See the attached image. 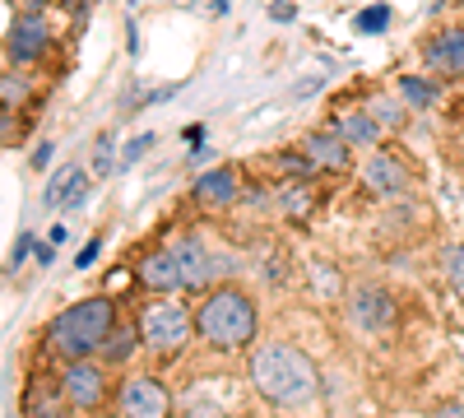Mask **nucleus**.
Wrapping results in <instances>:
<instances>
[{
  "instance_id": "nucleus-1",
  "label": "nucleus",
  "mask_w": 464,
  "mask_h": 418,
  "mask_svg": "<svg viewBox=\"0 0 464 418\" xmlns=\"http://www.w3.org/2000/svg\"><path fill=\"white\" fill-rule=\"evenodd\" d=\"M251 382L275 409H302L321 395V376L302 349L293 345H265L251 354Z\"/></svg>"
},
{
  "instance_id": "nucleus-2",
  "label": "nucleus",
  "mask_w": 464,
  "mask_h": 418,
  "mask_svg": "<svg viewBox=\"0 0 464 418\" xmlns=\"http://www.w3.org/2000/svg\"><path fill=\"white\" fill-rule=\"evenodd\" d=\"M111 330H116L111 297H84V302H74V307H65V312L52 321L47 345L56 349V358L80 363V358L102 354V345L111 339Z\"/></svg>"
},
{
  "instance_id": "nucleus-3",
  "label": "nucleus",
  "mask_w": 464,
  "mask_h": 418,
  "mask_svg": "<svg viewBox=\"0 0 464 418\" xmlns=\"http://www.w3.org/2000/svg\"><path fill=\"white\" fill-rule=\"evenodd\" d=\"M256 330H260V312L251 293L242 288H214L196 307V335L214 349H246L256 345Z\"/></svg>"
},
{
  "instance_id": "nucleus-4",
  "label": "nucleus",
  "mask_w": 464,
  "mask_h": 418,
  "mask_svg": "<svg viewBox=\"0 0 464 418\" xmlns=\"http://www.w3.org/2000/svg\"><path fill=\"white\" fill-rule=\"evenodd\" d=\"M190 335H196V312H186L172 297H159L140 312V339L153 354H177Z\"/></svg>"
},
{
  "instance_id": "nucleus-5",
  "label": "nucleus",
  "mask_w": 464,
  "mask_h": 418,
  "mask_svg": "<svg viewBox=\"0 0 464 418\" xmlns=\"http://www.w3.org/2000/svg\"><path fill=\"white\" fill-rule=\"evenodd\" d=\"M116 409L121 418H172V391L159 376H126L116 391Z\"/></svg>"
},
{
  "instance_id": "nucleus-6",
  "label": "nucleus",
  "mask_w": 464,
  "mask_h": 418,
  "mask_svg": "<svg viewBox=\"0 0 464 418\" xmlns=\"http://www.w3.org/2000/svg\"><path fill=\"white\" fill-rule=\"evenodd\" d=\"M348 321H353L362 335H385L395 326V297L376 288V284H358L348 293Z\"/></svg>"
},
{
  "instance_id": "nucleus-7",
  "label": "nucleus",
  "mask_w": 464,
  "mask_h": 418,
  "mask_svg": "<svg viewBox=\"0 0 464 418\" xmlns=\"http://www.w3.org/2000/svg\"><path fill=\"white\" fill-rule=\"evenodd\" d=\"M61 395H65V404H70V409L93 413V409L107 400V376H102V367H98V363H89V358L65 363V372H61Z\"/></svg>"
},
{
  "instance_id": "nucleus-8",
  "label": "nucleus",
  "mask_w": 464,
  "mask_h": 418,
  "mask_svg": "<svg viewBox=\"0 0 464 418\" xmlns=\"http://www.w3.org/2000/svg\"><path fill=\"white\" fill-rule=\"evenodd\" d=\"M47 43H52V33H47L43 15H19L10 24V33H5V56L14 65H28V61H37L47 52Z\"/></svg>"
},
{
  "instance_id": "nucleus-9",
  "label": "nucleus",
  "mask_w": 464,
  "mask_h": 418,
  "mask_svg": "<svg viewBox=\"0 0 464 418\" xmlns=\"http://www.w3.org/2000/svg\"><path fill=\"white\" fill-rule=\"evenodd\" d=\"M140 284L149 288V293H159V297H168V293H181L186 288V275H181V260H177V247H163V251H149L144 260H140Z\"/></svg>"
},
{
  "instance_id": "nucleus-10",
  "label": "nucleus",
  "mask_w": 464,
  "mask_h": 418,
  "mask_svg": "<svg viewBox=\"0 0 464 418\" xmlns=\"http://www.w3.org/2000/svg\"><path fill=\"white\" fill-rule=\"evenodd\" d=\"M422 61L428 70L446 74V80H464V28H446L422 43Z\"/></svg>"
},
{
  "instance_id": "nucleus-11",
  "label": "nucleus",
  "mask_w": 464,
  "mask_h": 418,
  "mask_svg": "<svg viewBox=\"0 0 464 418\" xmlns=\"http://www.w3.org/2000/svg\"><path fill=\"white\" fill-rule=\"evenodd\" d=\"M302 154L312 159L321 172H343L348 163H353V144H348L339 131H312L302 140Z\"/></svg>"
},
{
  "instance_id": "nucleus-12",
  "label": "nucleus",
  "mask_w": 464,
  "mask_h": 418,
  "mask_svg": "<svg viewBox=\"0 0 464 418\" xmlns=\"http://www.w3.org/2000/svg\"><path fill=\"white\" fill-rule=\"evenodd\" d=\"M362 186L376 191V196H404L409 191V168L391 154H372L362 163Z\"/></svg>"
},
{
  "instance_id": "nucleus-13",
  "label": "nucleus",
  "mask_w": 464,
  "mask_h": 418,
  "mask_svg": "<svg viewBox=\"0 0 464 418\" xmlns=\"http://www.w3.org/2000/svg\"><path fill=\"white\" fill-rule=\"evenodd\" d=\"M177 260H181V275H186V288H205V284H214V279L223 275V265L214 260V251H209L205 242H196V238H186V242H177Z\"/></svg>"
},
{
  "instance_id": "nucleus-14",
  "label": "nucleus",
  "mask_w": 464,
  "mask_h": 418,
  "mask_svg": "<svg viewBox=\"0 0 464 418\" xmlns=\"http://www.w3.org/2000/svg\"><path fill=\"white\" fill-rule=\"evenodd\" d=\"M84 196H89V172L84 168H61L47 186L52 209H74V205H84Z\"/></svg>"
},
{
  "instance_id": "nucleus-15",
  "label": "nucleus",
  "mask_w": 464,
  "mask_h": 418,
  "mask_svg": "<svg viewBox=\"0 0 464 418\" xmlns=\"http://www.w3.org/2000/svg\"><path fill=\"white\" fill-rule=\"evenodd\" d=\"M334 131L348 140V144H353V149H372L385 131H381V122L372 117V112L367 107H353V112H343V117L334 122Z\"/></svg>"
},
{
  "instance_id": "nucleus-16",
  "label": "nucleus",
  "mask_w": 464,
  "mask_h": 418,
  "mask_svg": "<svg viewBox=\"0 0 464 418\" xmlns=\"http://www.w3.org/2000/svg\"><path fill=\"white\" fill-rule=\"evenodd\" d=\"M196 200H205V205H232L237 200V177H232V168H209V172H200L196 177Z\"/></svg>"
},
{
  "instance_id": "nucleus-17",
  "label": "nucleus",
  "mask_w": 464,
  "mask_h": 418,
  "mask_svg": "<svg viewBox=\"0 0 464 418\" xmlns=\"http://www.w3.org/2000/svg\"><path fill=\"white\" fill-rule=\"evenodd\" d=\"M400 98H404L409 107H432V102L441 98V89H437L432 80H422V74H404V80H400Z\"/></svg>"
},
{
  "instance_id": "nucleus-18",
  "label": "nucleus",
  "mask_w": 464,
  "mask_h": 418,
  "mask_svg": "<svg viewBox=\"0 0 464 418\" xmlns=\"http://www.w3.org/2000/svg\"><path fill=\"white\" fill-rule=\"evenodd\" d=\"M135 330L130 326H116L111 330V339H107V345H102V363H126L130 358V349H135Z\"/></svg>"
},
{
  "instance_id": "nucleus-19",
  "label": "nucleus",
  "mask_w": 464,
  "mask_h": 418,
  "mask_svg": "<svg viewBox=\"0 0 464 418\" xmlns=\"http://www.w3.org/2000/svg\"><path fill=\"white\" fill-rule=\"evenodd\" d=\"M367 112L381 122V131H400V126H404V102H400V98H376Z\"/></svg>"
},
{
  "instance_id": "nucleus-20",
  "label": "nucleus",
  "mask_w": 464,
  "mask_h": 418,
  "mask_svg": "<svg viewBox=\"0 0 464 418\" xmlns=\"http://www.w3.org/2000/svg\"><path fill=\"white\" fill-rule=\"evenodd\" d=\"M441 270H446V284L464 297V247H446V256H441Z\"/></svg>"
},
{
  "instance_id": "nucleus-21",
  "label": "nucleus",
  "mask_w": 464,
  "mask_h": 418,
  "mask_svg": "<svg viewBox=\"0 0 464 418\" xmlns=\"http://www.w3.org/2000/svg\"><path fill=\"white\" fill-rule=\"evenodd\" d=\"M275 163H279L284 172H293V177H312V172H321L306 154H275Z\"/></svg>"
},
{
  "instance_id": "nucleus-22",
  "label": "nucleus",
  "mask_w": 464,
  "mask_h": 418,
  "mask_svg": "<svg viewBox=\"0 0 464 418\" xmlns=\"http://www.w3.org/2000/svg\"><path fill=\"white\" fill-rule=\"evenodd\" d=\"M0 93H5V112H14V107L28 98V84H24V80H14V70H10L5 80H0Z\"/></svg>"
},
{
  "instance_id": "nucleus-23",
  "label": "nucleus",
  "mask_w": 464,
  "mask_h": 418,
  "mask_svg": "<svg viewBox=\"0 0 464 418\" xmlns=\"http://www.w3.org/2000/svg\"><path fill=\"white\" fill-rule=\"evenodd\" d=\"M385 24H391V5H372V10L358 15V28H362V33H381Z\"/></svg>"
},
{
  "instance_id": "nucleus-24",
  "label": "nucleus",
  "mask_w": 464,
  "mask_h": 418,
  "mask_svg": "<svg viewBox=\"0 0 464 418\" xmlns=\"http://www.w3.org/2000/svg\"><path fill=\"white\" fill-rule=\"evenodd\" d=\"M111 172V135H98V149H93V177H107Z\"/></svg>"
},
{
  "instance_id": "nucleus-25",
  "label": "nucleus",
  "mask_w": 464,
  "mask_h": 418,
  "mask_svg": "<svg viewBox=\"0 0 464 418\" xmlns=\"http://www.w3.org/2000/svg\"><path fill=\"white\" fill-rule=\"evenodd\" d=\"M279 205H288V214H297V219H302V214H306V205H312V200H306L302 191H279Z\"/></svg>"
},
{
  "instance_id": "nucleus-26",
  "label": "nucleus",
  "mask_w": 464,
  "mask_h": 418,
  "mask_svg": "<svg viewBox=\"0 0 464 418\" xmlns=\"http://www.w3.org/2000/svg\"><path fill=\"white\" fill-rule=\"evenodd\" d=\"M149 144H153V135H140L135 144H126V154H121V159H126V163H135V159H144V154H149Z\"/></svg>"
},
{
  "instance_id": "nucleus-27",
  "label": "nucleus",
  "mask_w": 464,
  "mask_h": 418,
  "mask_svg": "<svg viewBox=\"0 0 464 418\" xmlns=\"http://www.w3.org/2000/svg\"><path fill=\"white\" fill-rule=\"evenodd\" d=\"M28 247H33V238H28V233H19V242H14V256H10V265H24Z\"/></svg>"
},
{
  "instance_id": "nucleus-28",
  "label": "nucleus",
  "mask_w": 464,
  "mask_h": 418,
  "mask_svg": "<svg viewBox=\"0 0 464 418\" xmlns=\"http://www.w3.org/2000/svg\"><path fill=\"white\" fill-rule=\"evenodd\" d=\"M432 418H464V400H450V404H441Z\"/></svg>"
},
{
  "instance_id": "nucleus-29",
  "label": "nucleus",
  "mask_w": 464,
  "mask_h": 418,
  "mask_svg": "<svg viewBox=\"0 0 464 418\" xmlns=\"http://www.w3.org/2000/svg\"><path fill=\"white\" fill-rule=\"evenodd\" d=\"M98 260V238L89 242V251H80V260H74V265H80V270H84V265H93Z\"/></svg>"
},
{
  "instance_id": "nucleus-30",
  "label": "nucleus",
  "mask_w": 464,
  "mask_h": 418,
  "mask_svg": "<svg viewBox=\"0 0 464 418\" xmlns=\"http://www.w3.org/2000/svg\"><path fill=\"white\" fill-rule=\"evenodd\" d=\"M47 159H52V144H37V149H33V163L47 168Z\"/></svg>"
},
{
  "instance_id": "nucleus-31",
  "label": "nucleus",
  "mask_w": 464,
  "mask_h": 418,
  "mask_svg": "<svg viewBox=\"0 0 464 418\" xmlns=\"http://www.w3.org/2000/svg\"><path fill=\"white\" fill-rule=\"evenodd\" d=\"M269 15H275V19H293V5H284V0H275V5H269Z\"/></svg>"
},
{
  "instance_id": "nucleus-32",
  "label": "nucleus",
  "mask_w": 464,
  "mask_h": 418,
  "mask_svg": "<svg viewBox=\"0 0 464 418\" xmlns=\"http://www.w3.org/2000/svg\"><path fill=\"white\" fill-rule=\"evenodd\" d=\"M43 418H61V413H43Z\"/></svg>"
}]
</instances>
